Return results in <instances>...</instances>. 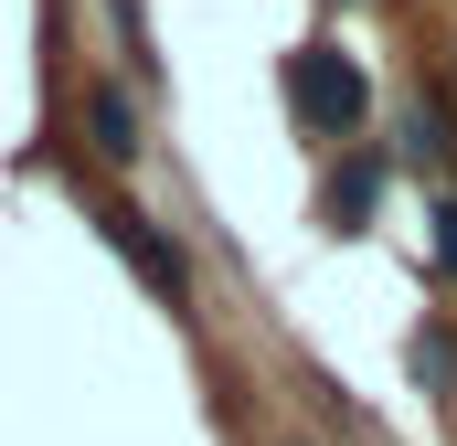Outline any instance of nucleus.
Wrapping results in <instances>:
<instances>
[{
  "label": "nucleus",
  "mask_w": 457,
  "mask_h": 446,
  "mask_svg": "<svg viewBox=\"0 0 457 446\" xmlns=\"http://www.w3.org/2000/svg\"><path fill=\"white\" fill-rule=\"evenodd\" d=\"M277 86H287V117H298L309 138H341V149H361V117H372V75L351 64L341 43H298V54L277 64Z\"/></svg>",
  "instance_id": "obj_1"
},
{
  "label": "nucleus",
  "mask_w": 457,
  "mask_h": 446,
  "mask_svg": "<svg viewBox=\"0 0 457 446\" xmlns=\"http://www.w3.org/2000/svg\"><path fill=\"white\" fill-rule=\"evenodd\" d=\"M96 223H107V244L128 255V266H138V287H149L160 309H192V266H181V244H170V234H160L149 213H128V202H107Z\"/></svg>",
  "instance_id": "obj_2"
},
{
  "label": "nucleus",
  "mask_w": 457,
  "mask_h": 446,
  "mask_svg": "<svg viewBox=\"0 0 457 446\" xmlns=\"http://www.w3.org/2000/svg\"><path fill=\"white\" fill-rule=\"evenodd\" d=\"M383 181H394V160H383V149H341V160H330V181H320V223H330V234H361V223L383 213Z\"/></svg>",
  "instance_id": "obj_3"
},
{
  "label": "nucleus",
  "mask_w": 457,
  "mask_h": 446,
  "mask_svg": "<svg viewBox=\"0 0 457 446\" xmlns=\"http://www.w3.org/2000/svg\"><path fill=\"white\" fill-rule=\"evenodd\" d=\"M394 128H404V138H394V160H404V170H447V160H457V117H447V96H426V86H415Z\"/></svg>",
  "instance_id": "obj_4"
},
{
  "label": "nucleus",
  "mask_w": 457,
  "mask_h": 446,
  "mask_svg": "<svg viewBox=\"0 0 457 446\" xmlns=\"http://www.w3.org/2000/svg\"><path fill=\"white\" fill-rule=\"evenodd\" d=\"M86 149L117 160V170L149 149V128H138V96H128V86H86Z\"/></svg>",
  "instance_id": "obj_5"
},
{
  "label": "nucleus",
  "mask_w": 457,
  "mask_h": 446,
  "mask_svg": "<svg viewBox=\"0 0 457 446\" xmlns=\"http://www.w3.org/2000/svg\"><path fill=\"white\" fill-rule=\"evenodd\" d=\"M404 361H415V383H426V393H447V383H457V340H447V330H415Z\"/></svg>",
  "instance_id": "obj_6"
},
{
  "label": "nucleus",
  "mask_w": 457,
  "mask_h": 446,
  "mask_svg": "<svg viewBox=\"0 0 457 446\" xmlns=\"http://www.w3.org/2000/svg\"><path fill=\"white\" fill-rule=\"evenodd\" d=\"M426 223H436V234H426V255H436V277H457V192H447V202H436Z\"/></svg>",
  "instance_id": "obj_7"
},
{
  "label": "nucleus",
  "mask_w": 457,
  "mask_h": 446,
  "mask_svg": "<svg viewBox=\"0 0 457 446\" xmlns=\"http://www.w3.org/2000/svg\"><path fill=\"white\" fill-rule=\"evenodd\" d=\"M330 11H351V0H330Z\"/></svg>",
  "instance_id": "obj_8"
},
{
  "label": "nucleus",
  "mask_w": 457,
  "mask_h": 446,
  "mask_svg": "<svg viewBox=\"0 0 457 446\" xmlns=\"http://www.w3.org/2000/svg\"><path fill=\"white\" fill-rule=\"evenodd\" d=\"M287 446H298V436H287Z\"/></svg>",
  "instance_id": "obj_9"
}]
</instances>
